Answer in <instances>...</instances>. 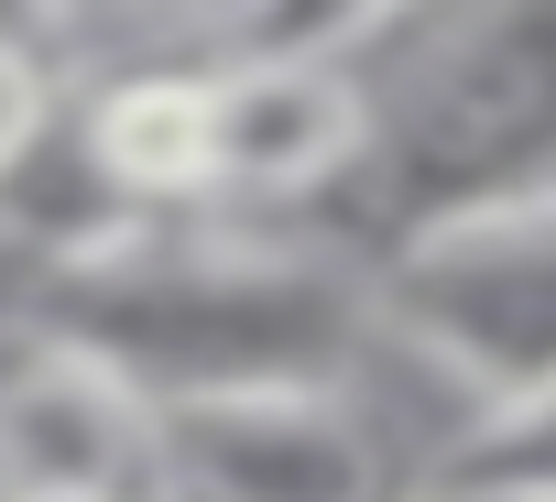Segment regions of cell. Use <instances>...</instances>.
<instances>
[{"label":"cell","mask_w":556,"mask_h":502,"mask_svg":"<svg viewBox=\"0 0 556 502\" xmlns=\"http://www.w3.org/2000/svg\"><path fill=\"white\" fill-rule=\"evenodd\" d=\"M382 361L447 393V426L556 393V186L447 208L361 263Z\"/></svg>","instance_id":"3957f363"},{"label":"cell","mask_w":556,"mask_h":502,"mask_svg":"<svg viewBox=\"0 0 556 502\" xmlns=\"http://www.w3.org/2000/svg\"><path fill=\"white\" fill-rule=\"evenodd\" d=\"M361 99H371V142H361L350 197L382 218L371 251L447 208L556 186V0L371 12Z\"/></svg>","instance_id":"7a4b0ae2"},{"label":"cell","mask_w":556,"mask_h":502,"mask_svg":"<svg viewBox=\"0 0 556 502\" xmlns=\"http://www.w3.org/2000/svg\"><path fill=\"white\" fill-rule=\"evenodd\" d=\"M415 491H502V502H556V393L513 404V415H480L447 437V459L415 480Z\"/></svg>","instance_id":"ba28073f"},{"label":"cell","mask_w":556,"mask_h":502,"mask_svg":"<svg viewBox=\"0 0 556 502\" xmlns=\"http://www.w3.org/2000/svg\"><path fill=\"white\" fill-rule=\"evenodd\" d=\"M153 491V404H131L99 361L0 328V502H142Z\"/></svg>","instance_id":"8992f818"},{"label":"cell","mask_w":556,"mask_h":502,"mask_svg":"<svg viewBox=\"0 0 556 502\" xmlns=\"http://www.w3.org/2000/svg\"><path fill=\"white\" fill-rule=\"evenodd\" d=\"M23 328L99 361L153 415L218 404V393H328V382H361L382 350L350 240L251 229L207 208L34 274Z\"/></svg>","instance_id":"6da1fadb"},{"label":"cell","mask_w":556,"mask_h":502,"mask_svg":"<svg viewBox=\"0 0 556 502\" xmlns=\"http://www.w3.org/2000/svg\"><path fill=\"white\" fill-rule=\"evenodd\" d=\"M55 99H66L88 175L131 218H197L207 208V55H131V66L55 88Z\"/></svg>","instance_id":"52a82bcc"},{"label":"cell","mask_w":556,"mask_h":502,"mask_svg":"<svg viewBox=\"0 0 556 502\" xmlns=\"http://www.w3.org/2000/svg\"><path fill=\"white\" fill-rule=\"evenodd\" d=\"M55 121V77H45V34L34 12H0V175L34 153V131Z\"/></svg>","instance_id":"9c48e42d"},{"label":"cell","mask_w":556,"mask_h":502,"mask_svg":"<svg viewBox=\"0 0 556 502\" xmlns=\"http://www.w3.org/2000/svg\"><path fill=\"white\" fill-rule=\"evenodd\" d=\"M404 502H502V491H404Z\"/></svg>","instance_id":"30bf717a"},{"label":"cell","mask_w":556,"mask_h":502,"mask_svg":"<svg viewBox=\"0 0 556 502\" xmlns=\"http://www.w3.org/2000/svg\"><path fill=\"white\" fill-rule=\"evenodd\" d=\"M371 12H229L207 55V218L317 229L350 197L371 99H361ZM339 240V229H328Z\"/></svg>","instance_id":"277c9868"},{"label":"cell","mask_w":556,"mask_h":502,"mask_svg":"<svg viewBox=\"0 0 556 502\" xmlns=\"http://www.w3.org/2000/svg\"><path fill=\"white\" fill-rule=\"evenodd\" d=\"M415 448L361 382L328 393H218L153 415V491L142 502H404Z\"/></svg>","instance_id":"5b68a950"}]
</instances>
